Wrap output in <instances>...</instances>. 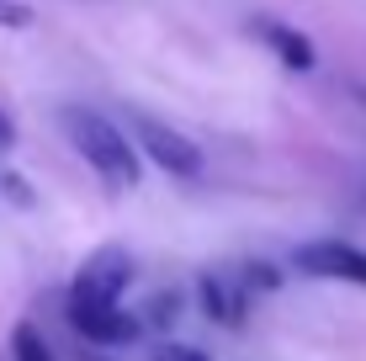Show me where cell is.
<instances>
[{
  "mask_svg": "<svg viewBox=\"0 0 366 361\" xmlns=\"http://www.w3.org/2000/svg\"><path fill=\"white\" fill-rule=\"evenodd\" d=\"M59 122H64L69 144L91 159V170H101L107 186H117V192L138 186V149L128 144V133H122L112 117H101V112H91V107H64Z\"/></svg>",
  "mask_w": 366,
  "mask_h": 361,
  "instance_id": "cell-1",
  "label": "cell"
},
{
  "mask_svg": "<svg viewBox=\"0 0 366 361\" xmlns=\"http://www.w3.org/2000/svg\"><path fill=\"white\" fill-rule=\"evenodd\" d=\"M133 139L144 144V154L154 159L165 176H181V181H197L202 176V149L192 139H181L175 128H165V122H154V117L138 112V117H133Z\"/></svg>",
  "mask_w": 366,
  "mask_h": 361,
  "instance_id": "cell-2",
  "label": "cell"
},
{
  "mask_svg": "<svg viewBox=\"0 0 366 361\" xmlns=\"http://www.w3.org/2000/svg\"><path fill=\"white\" fill-rule=\"evenodd\" d=\"M128 282H133V255L122 250V244H107V250H96V255L80 266L69 303H117Z\"/></svg>",
  "mask_w": 366,
  "mask_h": 361,
  "instance_id": "cell-3",
  "label": "cell"
},
{
  "mask_svg": "<svg viewBox=\"0 0 366 361\" xmlns=\"http://www.w3.org/2000/svg\"><path fill=\"white\" fill-rule=\"evenodd\" d=\"M297 271L308 277H330V282H361L366 287V250L356 244H340V239H319V244H302L292 255Z\"/></svg>",
  "mask_w": 366,
  "mask_h": 361,
  "instance_id": "cell-4",
  "label": "cell"
},
{
  "mask_svg": "<svg viewBox=\"0 0 366 361\" xmlns=\"http://www.w3.org/2000/svg\"><path fill=\"white\" fill-rule=\"evenodd\" d=\"M69 325L91 345H128L133 335L144 330V319L122 314L117 303H69Z\"/></svg>",
  "mask_w": 366,
  "mask_h": 361,
  "instance_id": "cell-5",
  "label": "cell"
},
{
  "mask_svg": "<svg viewBox=\"0 0 366 361\" xmlns=\"http://www.w3.org/2000/svg\"><path fill=\"white\" fill-rule=\"evenodd\" d=\"M202 308H207L218 325L239 330L244 325V287H239L234 277H223V271H207V277H202Z\"/></svg>",
  "mask_w": 366,
  "mask_h": 361,
  "instance_id": "cell-6",
  "label": "cell"
},
{
  "mask_svg": "<svg viewBox=\"0 0 366 361\" xmlns=\"http://www.w3.org/2000/svg\"><path fill=\"white\" fill-rule=\"evenodd\" d=\"M255 32L276 48V59H282L287 69H313V64H319V59H313V43H308L302 32L282 27V21H255Z\"/></svg>",
  "mask_w": 366,
  "mask_h": 361,
  "instance_id": "cell-7",
  "label": "cell"
},
{
  "mask_svg": "<svg viewBox=\"0 0 366 361\" xmlns=\"http://www.w3.org/2000/svg\"><path fill=\"white\" fill-rule=\"evenodd\" d=\"M11 361H54V345L37 335V325H16V335H11Z\"/></svg>",
  "mask_w": 366,
  "mask_h": 361,
  "instance_id": "cell-8",
  "label": "cell"
},
{
  "mask_svg": "<svg viewBox=\"0 0 366 361\" xmlns=\"http://www.w3.org/2000/svg\"><path fill=\"white\" fill-rule=\"evenodd\" d=\"M175 314H181V292H159L154 303H149V325H170Z\"/></svg>",
  "mask_w": 366,
  "mask_h": 361,
  "instance_id": "cell-9",
  "label": "cell"
},
{
  "mask_svg": "<svg viewBox=\"0 0 366 361\" xmlns=\"http://www.w3.org/2000/svg\"><path fill=\"white\" fill-rule=\"evenodd\" d=\"M0 27H32V6H21V0H0Z\"/></svg>",
  "mask_w": 366,
  "mask_h": 361,
  "instance_id": "cell-10",
  "label": "cell"
},
{
  "mask_svg": "<svg viewBox=\"0 0 366 361\" xmlns=\"http://www.w3.org/2000/svg\"><path fill=\"white\" fill-rule=\"evenodd\" d=\"M154 361H212V356H202L197 345H159Z\"/></svg>",
  "mask_w": 366,
  "mask_h": 361,
  "instance_id": "cell-11",
  "label": "cell"
},
{
  "mask_svg": "<svg viewBox=\"0 0 366 361\" xmlns=\"http://www.w3.org/2000/svg\"><path fill=\"white\" fill-rule=\"evenodd\" d=\"M11 139H16V128H11V117H6V112H0V149H6Z\"/></svg>",
  "mask_w": 366,
  "mask_h": 361,
  "instance_id": "cell-12",
  "label": "cell"
}]
</instances>
